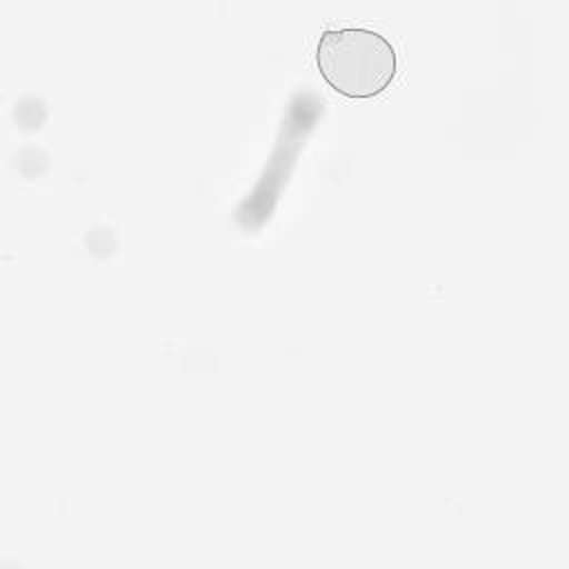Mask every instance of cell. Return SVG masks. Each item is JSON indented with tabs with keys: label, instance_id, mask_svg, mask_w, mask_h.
Listing matches in <instances>:
<instances>
[{
	"label": "cell",
	"instance_id": "cell-1",
	"mask_svg": "<svg viewBox=\"0 0 569 569\" xmlns=\"http://www.w3.org/2000/svg\"><path fill=\"white\" fill-rule=\"evenodd\" d=\"M316 62L327 84L347 98H373L396 76L391 42L362 27L327 29L318 40Z\"/></svg>",
	"mask_w": 569,
	"mask_h": 569
}]
</instances>
